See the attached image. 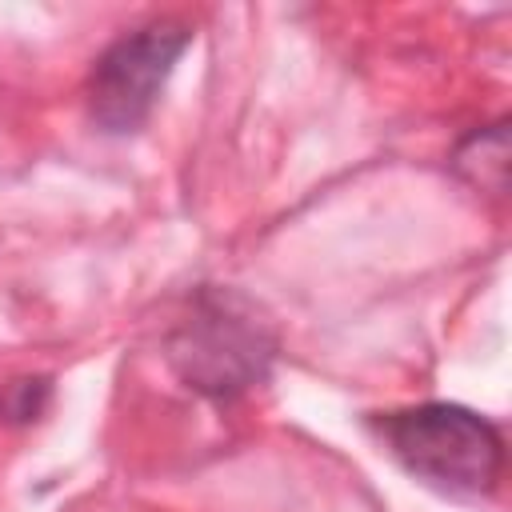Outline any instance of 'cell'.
<instances>
[{"mask_svg": "<svg viewBox=\"0 0 512 512\" xmlns=\"http://www.w3.org/2000/svg\"><path fill=\"white\" fill-rule=\"evenodd\" d=\"M276 348V328L256 300L236 288L200 284L168 332L164 356L184 388L208 400H236L268 380Z\"/></svg>", "mask_w": 512, "mask_h": 512, "instance_id": "1", "label": "cell"}, {"mask_svg": "<svg viewBox=\"0 0 512 512\" xmlns=\"http://www.w3.org/2000/svg\"><path fill=\"white\" fill-rule=\"evenodd\" d=\"M188 44H192V28L184 20H152L116 36L88 72L84 92H88L92 124L108 136L136 132L152 116Z\"/></svg>", "mask_w": 512, "mask_h": 512, "instance_id": "3", "label": "cell"}, {"mask_svg": "<svg viewBox=\"0 0 512 512\" xmlns=\"http://www.w3.org/2000/svg\"><path fill=\"white\" fill-rule=\"evenodd\" d=\"M384 448L428 488L448 496H488L504 472V436L464 404L428 400L372 416Z\"/></svg>", "mask_w": 512, "mask_h": 512, "instance_id": "2", "label": "cell"}, {"mask_svg": "<svg viewBox=\"0 0 512 512\" xmlns=\"http://www.w3.org/2000/svg\"><path fill=\"white\" fill-rule=\"evenodd\" d=\"M452 164L472 184L500 196L508 188V120H496V124L476 128L472 136H464L460 148L452 152Z\"/></svg>", "mask_w": 512, "mask_h": 512, "instance_id": "4", "label": "cell"}, {"mask_svg": "<svg viewBox=\"0 0 512 512\" xmlns=\"http://www.w3.org/2000/svg\"><path fill=\"white\" fill-rule=\"evenodd\" d=\"M48 392H52V384L44 376L0 384V420H16V424L36 420V412L48 404Z\"/></svg>", "mask_w": 512, "mask_h": 512, "instance_id": "5", "label": "cell"}]
</instances>
